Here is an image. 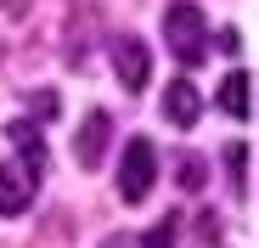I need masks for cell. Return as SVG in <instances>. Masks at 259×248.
<instances>
[{
    "instance_id": "cell-8",
    "label": "cell",
    "mask_w": 259,
    "mask_h": 248,
    "mask_svg": "<svg viewBox=\"0 0 259 248\" xmlns=\"http://www.w3.org/2000/svg\"><path fill=\"white\" fill-rule=\"evenodd\" d=\"M6 136L17 141V152H23V158L34 163V170H39V130H34V124H23V118H17V124H12Z\"/></svg>"
},
{
    "instance_id": "cell-7",
    "label": "cell",
    "mask_w": 259,
    "mask_h": 248,
    "mask_svg": "<svg viewBox=\"0 0 259 248\" xmlns=\"http://www.w3.org/2000/svg\"><path fill=\"white\" fill-rule=\"evenodd\" d=\"M220 107L231 113V118H248L253 113V73H226V85H220Z\"/></svg>"
},
{
    "instance_id": "cell-10",
    "label": "cell",
    "mask_w": 259,
    "mask_h": 248,
    "mask_svg": "<svg viewBox=\"0 0 259 248\" xmlns=\"http://www.w3.org/2000/svg\"><path fill=\"white\" fill-rule=\"evenodd\" d=\"M226 163H231V181H237V192H248V147H242V141L226 152Z\"/></svg>"
},
{
    "instance_id": "cell-6",
    "label": "cell",
    "mask_w": 259,
    "mask_h": 248,
    "mask_svg": "<svg viewBox=\"0 0 259 248\" xmlns=\"http://www.w3.org/2000/svg\"><path fill=\"white\" fill-rule=\"evenodd\" d=\"M163 118L181 124V130L197 118V91H192V79H169V85H163Z\"/></svg>"
},
{
    "instance_id": "cell-12",
    "label": "cell",
    "mask_w": 259,
    "mask_h": 248,
    "mask_svg": "<svg viewBox=\"0 0 259 248\" xmlns=\"http://www.w3.org/2000/svg\"><path fill=\"white\" fill-rule=\"evenodd\" d=\"M34 113H39V118H46V113H57V96H51V91H39V96H34Z\"/></svg>"
},
{
    "instance_id": "cell-9",
    "label": "cell",
    "mask_w": 259,
    "mask_h": 248,
    "mask_svg": "<svg viewBox=\"0 0 259 248\" xmlns=\"http://www.w3.org/2000/svg\"><path fill=\"white\" fill-rule=\"evenodd\" d=\"M175 226H181L175 215H163V220H158V231H147V242H141V248H175Z\"/></svg>"
},
{
    "instance_id": "cell-3",
    "label": "cell",
    "mask_w": 259,
    "mask_h": 248,
    "mask_svg": "<svg viewBox=\"0 0 259 248\" xmlns=\"http://www.w3.org/2000/svg\"><path fill=\"white\" fill-rule=\"evenodd\" d=\"M107 51H113V68H118V85H124V91H147V68H152V57H147L141 39H136V34H118Z\"/></svg>"
},
{
    "instance_id": "cell-5",
    "label": "cell",
    "mask_w": 259,
    "mask_h": 248,
    "mask_svg": "<svg viewBox=\"0 0 259 248\" xmlns=\"http://www.w3.org/2000/svg\"><path fill=\"white\" fill-rule=\"evenodd\" d=\"M102 152H107V113H84L79 141H73V158L84 163V170H96V163H102Z\"/></svg>"
},
{
    "instance_id": "cell-4",
    "label": "cell",
    "mask_w": 259,
    "mask_h": 248,
    "mask_svg": "<svg viewBox=\"0 0 259 248\" xmlns=\"http://www.w3.org/2000/svg\"><path fill=\"white\" fill-rule=\"evenodd\" d=\"M34 181H39L34 163H6L0 170V215H23L34 203Z\"/></svg>"
},
{
    "instance_id": "cell-1",
    "label": "cell",
    "mask_w": 259,
    "mask_h": 248,
    "mask_svg": "<svg viewBox=\"0 0 259 248\" xmlns=\"http://www.w3.org/2000/svg\"><path fill=\"white\" fill-rule=\"evenodd\" d=\"M163 46L175 51L181 62H203V51H208L203 6H192V0H169V12H163Z\"/></svg>"
},
{
    "instance_id": "cell-2",
    "label": "cell",
    "mask_w": 259,
    "mask_h": 248,
    "mask_svg": "<svg viewBox=\"0 0 259 248\" xmlns=\"http://www.w3.org/2000/svg\"><path fill=\"white\" fill-rule=\"evenodd\" d=\"M152 181H158V152H152V141H147V136H130L124 163H118V197H124V203H141V197L152 192Z\"/></svg>"
},
{
    "instance_id": "cell-11",
    "label": "cell",
    "mask_w": 259,
    "mask_h": 248,
    "mask_svg": "<svg viewBox=\"0 0 259 248\" xmlns=\"http://www.w3.org/2000/svg\"><path fill=\"white\" fill-rule=\"evenodd\" d=\"M181 186H186V192L203 186V163H197V158H181Z\"/></svg>"
}]
</instances>
